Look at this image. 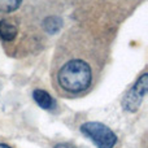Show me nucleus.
<instances>
[{
  "mask_svg": "<svg viewBox=\"0 0 148 148\" xmlns=\"http://www.w3.org/2000/svg\"><path fill=\"white\" fill-rule=\"evenodd\" d=\"M0 148H10V147L7 146V144H0Z\"/></svg>",
  "mask_w": 148,
  "mask_h": 148,
  "instance_id": "8",
  "label": "nucleus"
},
{
  "mask_svg": "<svg viewBox=\"0 0 148 148\" xmlns=\"http://www.w3.org/2000/svg\"><path fill=\"white\" fill-rule=\"evenodd\" d=\"M81 131L91 139L97 148H113L117 143L116 134L101 122H86L81 126Z\"/></svg>",
  "mask_w": 148,
  "mask_h": 148,
  "instance_id": "2",
  "label": "nucleus"
},
{
  "mask_svg": "<svg viewBox=\"0 0 148 148\" xmlns=\"http://www.w3.org/2000/svg\"><path fill=\"white\" fill-rule=\"evenodd\" d=\"M33 97H34L36 104L46 110H52V109H55V107H56V101L53 100V97H52L47 91H44V90H40V88L34 90Z\"/></svg>",
  "mask_w": 148,
  "mask_h": 148,
  "instance_id": "5",
  "label": "nucleus"
},
{
  "mask_svg": "<svg viewBox=\"0 0 148 148\" xmlns=\"http://www.w3.org/2000/svg\"><path fill=\"white\" fill-rule=\"evenodd\" d=\"M23 0H0V13L9 14L21 7Z\"/></svg>",
  "mask_w": 148,
  "mask_h": 148,
  "instance_id": "6",
  "label": "nucleus"
},
{
  "mask_svg": "<svg viewBox=\"0 0 148 148\" xmlns=\"http://www.w3.org/2000/svg\"><path fill=\"white\" fill-rule=\"evenodd\" d=\"M105 53L94 35L70 30L56 48L51 68L52 84L65 97H79L94 88Z\"/></svg>",
  "mask_w": 148,
  "mask_h": 148,
  "instance_id": "1",
  "label": "nucleus"
},
{
  "mask_svg": "<svg viewBox=\"0 0 148 148\" xmlns=\"http://www.w3.org/2000/svg\"><path fill=\"white\" fill-rule=\"evenodd\" d=\"M18 35V26L10 18L0 20V38L4 42H13Z\"/></svg>",
  "mask_w": 148,
  "mask_h": 148,
  "instance_id": "4",
  "label": "nucleus"
},
{
  "mask_svg": "<svg viewBox=\"0 0 148 148\" xmlns=\"http://www.w3.org/2000/svg\"><path fill=\"white\" fill-rule=\"evenodd\" d=\"M147 79L148 74L144 73L143 75H140V78L136 81V83L134 84V87H131V90L126 94V96L122 100V105L126 110L130 112H135L138 109V107L140 105L143 97L147 94Z\"/></svg>",
  "mask_w": 148,
  "mask_h": 148,
  "instance_id": "3",
  "label": "nucleus"
},
{
  "mask_svg": "<svg viewBox=\"0 0 148 148\" xmlns=\"http://www.w3.org/2000/svg\"><path fill=\"white\" fill-rule=\"evenodd\" d=\"M55 148H73V147L69 146V144H57Z\"/></svg>",
  "mask_w": 148,
  "mask_h": 148,
  "instance_id": "7",
  "label": "nucleus"
}]
</instances>
